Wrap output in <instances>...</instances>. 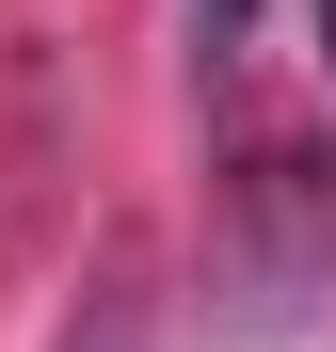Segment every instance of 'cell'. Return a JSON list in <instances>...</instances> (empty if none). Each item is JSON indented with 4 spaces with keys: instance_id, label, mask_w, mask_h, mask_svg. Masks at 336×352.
<instances>
[{
    "instance_id": "6da1fadb",
    "label": "cell",
    "mask_w": 336,
    "mask_h": 352,
    "mask_svg": "<svg viewBox=\"0 0 336 352\" xmlns=\"http://www.w3.org/2000/svg\"><path fill=\"white\" fill-rule=\"evenodd\" d=\"M320 288H336V160L320 144H256L224 176V305L256 336H289Z\"/></svg>"
}]
</instances>
